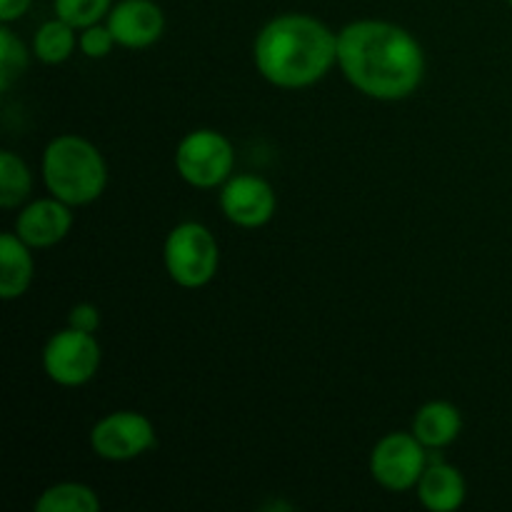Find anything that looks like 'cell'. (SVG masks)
Wrapping results in <instances>:
<instances>
[{"label":"cell","instance_id":"obj_22","mask_svg":"<svg viewBox=\"0 0 512 512\" xmlns=\"http://www.w3.org/2000/svg\"><path fill=\"white\" fill-rule=\"evenodd\" d=\"M33 0H0V23H15L30 10Z\"/></svg>","mask_w":512,"mask_h":512},{"label":"cell","instance_id":"obj_15","mask_svg":"<svg viewBox=\"0 0 512 512\" xmlns=\"http://www.w3.org/2000/svg\"><path fill=\"white\" fill-rule=\"evenodd\" d=\"M78 35L80 30L73 28L70 23L60 20L58 15L50 20H45L33 35V50L35 58L43 65H63L65 60L73 58V53L78 50Z\"/></svg>","mask_w":512,"mask_h":512},{"label":"cell","instance_id":"obj_21","mask_svg":"<svg viewBox=\"0 0 512 512\" xmlns=\"http://www.w3.org/2000/svg\"><path fill=\"white\" fill-rule=\"evenodd\" d=\"M100 323H103V315L100 308L93 303H75L68 313V325L75 330H83V333H98Z\"/></svg>","mask_w":512,"mask_h":512},{"label":"cell","instance_id":"obj_11","mask_svg":"<svg viewBox=\"0 0 512 512\" xmlns=\"http://www.w3.org/2000/svg\"><path fill=\"white\" fill-rule=\"evenodd\" d=\"M105 23L125 50L153 48L165 33V13L155 0H120Z\"/></svg>","mask_w":512,"mask_h":512},{"label":"cell","instance_id":"obj_4","mask_svg":"<svg viewBox=\"0 0 512 512\" xmlns=\"http://www.w3.org/2000/svg\"><path fill=\"white\" fill-rule=\"evenodd\" d=\"M163 265L178 288L200 290L218 275L220 245L208 225L183 220L173 225L163 243Z\"/></svg>","mask_w":512,"mask_h":512},{"label":"cell","instance_id":"obj_7","mask_svg":"<svg viewBox=\"0 0 512 512\" xmlns=\"http://www.w3.org/2000/svg\"><path fill=\"white\" fill-rule=\"evenodd\" d=\"M43 370L60 388H83L98 375L103 365V348L93 333L75 328L55 330L45 343Z\"/></svg>","mask_w":512,"mask_h":512},{"label":"cell","instance_id":"obj_16","mask_svg":"<svg viewBox=\"0 0 512 512\" xmlns=\"http://www.w3.org/2000/svg\"><path fill=\"white\" fill-rule=\"evenodd\" d=\"M35 512H98L100 498L90 485L63 480V483L48 485L35 498Z\"/></svg>","mask_w":512,"mask_h":512},{"label":"cell","instance_id":"obj_8","mask_svg":"<svg viewBox=\"0 0 512 512\" xmlns=\"http://www.w3.org/2000/svg\"><path fill=\"white\" fill-rule=\"evenodd\" d=\"M90 450L108 463H130L158 445V433L148 415L138 410H113L90 428Z\"/></svg>","mask_w":512,"mask_h":512},{"label":"cell","instance_id":"obj_14","mask_svg":"<svg viewBox=\"0 0 512 512\" xmlns=\"http://www.w3.org/2000/svg\"><path fill=\"white\" fill-rule=\"evenodd\" d=\"M35 278L33 248L15 235V230L0 235V298L5 303L23 298Z\"/></svg>","mask_w":512,"mask_h":512},{"label":"cell","instance_id":"obj_6","mask_svg":"<svg viewBox=\"0 0 512 512\" xmlns=\"http://www.w3.org/2000/svg\"><path fill=\"white\" fill-rule=\"evenodd\" d=\"M430 450L413 435V430H393L383 435L370 450V478L388 493H408L418 488Z\"/></svg>","mask_w":512,"mask_h":512},{"label":"cell","instance_id":"obj_18","mask_svg":"<svg viewBox=\"0 0 512 512\" xmlns=\"http://www.w3.org/2000/svg\"><path fill=\"white\" fill-rule=\"evenodd\" d=\"M30 55L33 50H28V45L13 33V28L8 23L0 25V90L3 93H8L15 80H20V75L28 70Z\"/></svg>","mask_w":512,"mask_h":512},{"label":"cell","instance_id":"obj_2","mask_svg":"<svg viewBox=\"0 0 512 512\" xmlns=\"http://www.w3.org/2000/svg\"><path fill=\"white\" fill-rule=\"evenodd\" d=\"M253 63L273 88H313L338 65V30L310 13H280L255 35Z\"/></svg>","mask_w":512,"mask_h":512},{"label":"cell","instance_id":"obj_1","mask_svg":"<svg viewBox=\"0 0 512 512\" xmlns=\"http://www.w3.org/2000/svg\"><path fill=\"white\" fill-rule=\"evenodd\" d=\"M338 68L365 98L398 103L418 93L428 58L420 40L403 25L360 18L338 30Z\"/></svg>","mask_w":512,"mask_h":512},{"label":"cell","instance_id":"obj_13","mask_svg":"<svg viewBox=\"0 0 512 512\" xmlns=\"http://www.w3.org/2000/svg\"><path fill=\"white\" fill-rule=\"evenodd\" d=\"M410 430L430 453H438V450H445L460 438V433H463V413L450 400H430V403L420 405L415 410Z\"/></svg>","mask_w":512,"mask_h":512},{"label":"cell","instance_id":"obj_23","mask_svg":"<svg viewBox=\"0 0 512 512\" xmlns=\"http://www.w3.org/2000/svg\"><path fill=\"white\" fill-rule=\"evenodd\" d=\"M508 5H510V8H512V0H508Z\"/></svg>","mask_w":512,"mask_h":512},{"label":"cell","instance_id":"obj_5","mask_svg":"<svg viewBox=\"0 0 512 512\" xmlns=\"http://www.w3.org/2000/svg\"><path fill=\"white\" fill-rule=\"evenodd\" d=\"M175 173L195 190H220L235 175V148L215 128H195L180 138L173 155Z\"/></svg>","mask_w":512,"mask_h":512},{"label":"cell","instance_id":"obj_17","mask_svg":"<svg viewBox=\"0 0 512 512\" xmlns=\"http://www.w3.org/2000/svg\"><path fill=\"white\" fill-rule=\"evenodd\" d=\"M33 195V173L13 150L0 153V208H23Z\"/></svg>","mask_w":512,"mask_h":512},{"label":"cell","instance_id":"obj_3","mask_svg":"<svg viewBox=\"0 0 512 512\" xmlns=\"http://www.w3.org/2000/svg\"><path fill=\"white\" fill-rule=\"evenodd\" d=\"M45 190L70 208L95 203L108 188V163L95 143L75 133L55 135L40 160Z\"/></svg>","mask_w":512,"mask_h":512},{"label":"cell","instance_id":"obj_12","mask_svg":"<svg viewBox=\"0 0 512 512\" xmlns=\"http://www.w3.org/2000/svg\"><path fill=\"white\" fill-rule=\"evenodd\" d=\"M420 505L430 512H455L465 505L468 498V483L465 475L455 465L445 463L430 455V463L415 488Z\"/></svg>","mask_w":512,"mask_h":512},{"label":"cell","instance_id":"obj_9","mask_svg":"<svg viewBox=\"0 0 512 512\" xmlns=\"http://www.w3.org/2000/svg\"><path fill=\"white\" fill-rule=\"evenodd\" d=\"M220 210L225 218L243 230L265 228L275 218L278 195L275 188L260 175L235 173L218 193Z\"/></svg>","mask_w":512,"mask_h":512},{"label":"cell","instance_id":"obj_19","mask_svg":"<svg viewBox=\"0 0 512 512\" xmlns=\"http://www.w3.org/2000/svg\"><path fill=\"white\" fill-rule=\"evenodd\" d=\"M113 5V0H53V13L73 28L83 30L88 25L103 23Z\"/></svg>","mask_w":512,"mask_h":512},{"label":"cell","instance_id":"obj_10","mask_svg":"<svg viewBox=\"0 0 512 512\" xmlns=\"http://www.w3.org/2000/svg\"><path fill=\"white\" fill-rule=\"evenodd\" d=\"M15 215L13 230L33 250H48L63 243L73 230V208L55 195L28 200Z\"/></svg>","mask_w":512,"mask_h":512},{"label":"cell","instance_id":"obj_20","mask_svg":"<svg viewBox=\"0 0 512 512\" xmlns=\"http://www.w3.org/2000/svg\"><path fill=\"white\" fill-rule=\"evenodd\" d=\"M115 48H118V40H115V35L110 33V28L105 20L103 23L88 25V28L80 30L78 50L85 55V58L103 60V58H108Z\"/></svg>","mask_w":512,"mask_h":512}]
</instances>
